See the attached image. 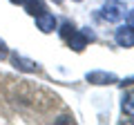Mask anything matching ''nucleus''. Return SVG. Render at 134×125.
<instances>
[{
	"mask_svg": "<svg viewBox=\"0 0 134 125\" xmlns=\"http://www.w3.org/2000/svg\"><path fill=\"white\" fill-rule=\"evenodd\" d=\"M56 123H74V118H72V116H60Z\"/></svg>",
	"mask_w": 134,
	"mask_h": 125,
	"instance_id": "9b49d317",
	"label": "nucleus"
},
{
	"mask_svg": "<svg viewBox=\"0 0 134 125\" xmlns=\"http://www.w3.org/2000/svg\"><path fill=\"white\" fill-rule=\"evenodd\" d=\"M127 14H130L127 7H125V2H121V0H105L103 7H100V18L107 20V22H119V20H123Z\"/></svg>",
	"mask_w": 134,
	"mask_h": 125,
	"instance_id": "f257e3e1",
	"label": "nucleus"
},
{
	"mask_svg": "<svg viewBox=\"0 0 134 125\" xmlns=\"http://www.w3.org/2000/svg\"><path fill=\"white\" fill-rule=\"evenodd\" d=\"M123 112H127V116H130V118L134 116V107H132V94H127V96L123 98Z\"/></svg>",
	"mask_w": 134,
	"mask_h": 125,
	"instance_id": "6e6552de",
	"label": "nucleus"
},
{
	"mask_svg": "<svg viewBox=\"0 0 134 125\" xmlns=\"http://www.w3.org/2000/svg\"><path fill=\"white\" fill-rule=\"evenodd\" d=\"M7 56H9V47H7V45L0 40V60H5Z\"/></svg>",
	"mask_w": 134,
	"mask_h": 125,
	"instance_id": "9d476101",
	"label": "nucleus"
},
{
	"mask_svg": "<svg viewBox=\"0 0 134 125\" xmlns=\"http://www.w3.org/2000/svg\"><path fill=\"white\" fill-rule=\"evenodd\" d=\"M114 38H116V45H119V47H125V49L134 47V31H132V22H127L125 27H119V29H116V34H114Z\"/></svg>",
	"mask_w": 134,
	"mask_h": 125,
	"instance_id": "f03ea898",
	"label": "nucleus"
},
{
	"mask_svg": "<svg viewBox=\"0 0 134 125\" xmlns=\"http://www.w3.org/2000/svg\"><path fill=\"white\" fill-rule=\"evenodd\" d=\"M23 7H25V11H27L29 16H38V14H43V11H47V7H45L43 0H25Z\"/></svg>",
	"mask_w": 134,
	"mask_h": 125,
	"instance_id": "0eeeda50",
	"label": "nucleus"
},
{
	"mask_svg": "<svg viewBox=\"0 0 134 125\" xmlns=\"http://www.w3.org/2000/svg\"><path fill=\"white\" fill-rule=\"evenodd\" d=\"M76 2H81V0H76Z\"/></svg>",
	"mask_w": 134,
	"mask_h": 125,
	"instance_id": "ddd939ff",
	"label": "nucleus"
},
{
	"mask_svg": "<svg viewBox=\"0 0 134 125\" xmlns=\"http://www.w3.org/2000/svg\"><path fill=\"white\" fill-rule=\"evenodd\" d=\"M85 78H87V83H92V85H112V83H116L114 74H112V72H103V69L90 72Z\"/></svg>",
	"mask_w": 134,
	"mask_h": 125,
	"instance_id": "20e7f679",
	"label": "nucleus"
},
{
	"mask_svg": "<svg viewBox=\"0 0 134 125\" xmlns=\"http://www.w3.org/2000/svg\"><path fill=\"white\" fill-rule=\"evenodd\" d=\"M9 2H11V5H23L25 0H9Z\"/></svg>",
	"mask_w": 134,
	"mask_h": 125,
	"instance_id": "f8f14e48",
	"label": "nucleus"
},
{
	"mask_svg": "<svg viewBox=\"0 0 134 125\" xmlns=\"http://www.w3.org/2000/svg\"><path fill=\"white\" fill-rule=\"evenodd\" d=\"M36 18V27L43 31V34H52L54 29L58 27L56 25V18H54L52 14H47V11H43V14H38V16H34Z\"/></svg>",
	"mask_w": 134,
	"mask_h": 125,
	"instance_id": "423d86ee",
	"label": "nucleus"
},
{
	"mask_svg": "<svg viewBox=\"0 0 134 125\" xmlns=\"http://www.w3.org/2000/svg\"><path fill=\"white\" fill-rule=\"evenodd\" d=\"M87 38H94V36L87 34V31H76V29H74L65 40H67V45H69L74 52H83V49L87 47Z\"/></svg>",
	"mask_w": 134,
	"mask_h": 125,
	"instance_id": "7ed1b4c3",
	"label": "nucleus"
},
{
	"mask_svg": "<svg viewBox=\"0 0 134 125\" xmlns=\"http://www.w3.org/2000/svg\"><path fill=\"white\" fill-rule=\"evenodd\" d=\"M72 31H74V25L72 22H63V27H60V36H63V38H67Z\"/></svg>",
	"mask_w": 134,
	"mask_h": 125,
	"instance_id": "1a4fd4ad",
	"label": "nucleus"
},
{
	"mask_svg": "<svg viewBox=\"0 0 134 125\" xmlns=\"http://www.w3.org/2000/svg\"><path fill=\"white\" fill-rule=\"evenodd\" d=\"M11 62H14V67L20 69V72H27V74H34V72H38V62L36 60H29V58L20 56V54H14L11 56Z\"/></svg>",
	"mask_w": 134,
	"mask_h": 125,
	"instance_id": "39448f33",
	"label": "nucleus"
}]
</instances>
